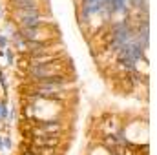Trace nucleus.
Returning a JSON list of instances; mask_svg holds the SVG:
<instances>
[{
  "mask_svg": "<svg viewBox=\"0 0 157 155\" xmlns=\"http://www.w3.org/2000/svg\"><path fill=\"white\" fill-rule=\"evenodd\" d=\"M29 73H31V77L35 78V80L55 77V75H64V64H62L60 59H55V60L46 62V64L31 66V68H29Z\"/></svg>",
  "mask_w": 157,
  "mask_h": 155,
  "instance_id": "f257e3e1",
  "label": "nucleus"
},
{
  "mask_svg": "<svg viewBox=\"0 0 157 155\" xmlns=\"http://www.w3.org/2000/svg\"><path fill=\"white\" fill-rule=\"evenodd\" d=\"M31 144H33V146H49V148H57V146L60 144V137H59V135L31 137Z\"/></svg>",
  "mask_w": 157,
  "mask_h": 155,
  "instance_id": "f03ea898",
  "label": "nucleus"
},
{
  "mask_svg": "<svg viewBox=\"0 0 157 155\" xmlns=\"http://www.w3.org/2000/svg\"><path fill=\"white\" fill-rule=\"evenodd\" d=\"M29 152H33L35 155H55L57 148H49V146H33V144H31Z\"/></svg>",
  "mask_w": 157,
  "mask_h": 155,
  "instance_id": "7ed1b4c3",
  "label": "nucleus"
},
{
  "mask_svg": "<svg viewBox=\"0 0 157 155\" xmlns=\"http://www.w3.org/2000/svg\"><path fill=\"white\" fill-rule=\"evenodd\" d=\"M22 155H35V153H33V152H29V150H28V152H24V153H22Z\"/></svg>",
  "mask_w": 157,
  "mask_h": 155,
  "instance_id": "20e7f679",
  "label": "nucleus"
}]
</instances>
